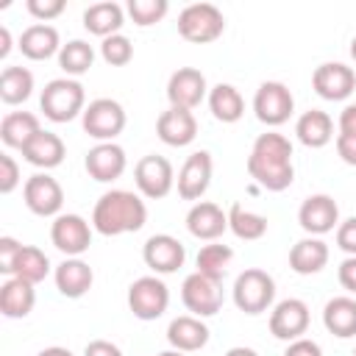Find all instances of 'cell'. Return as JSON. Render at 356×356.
<instances>
[{
	"label": "cell",
	"instance_id": "obj_52",
	"mask_svg": "<svg viewBox=\"0 0 356 356\" xmlns=\"http://www.w3.org/2000/svg\"><path fill=\"white\" fill-rule=\"evenodd\" d=\"M156 356H184V353L175 350V348H170V350H161V353H156Z\"/></svg>",
	"mask_w": 356,
	"mask_h": 356
},
{
	"label": "cell",
	"instance_id": "obj_45",
	"mask_svg": "<svg viewBox=\"0 0 356 356\" xmlns=\"http://www.w3.org/2000/svg\"><path fill=\"white\" fill-rule=\"evenodd\" d=\"M337 278H339V286L348 289L350 295H356V256H345L339 270H337Z\"/></svg>",
	"mask_w": 356,
	"mask_h": 356
},
{
	"label": "cell",
	"instance_id": "obj_49",
	"mask_svg": "<svg viewBox=\"0 0 356 356\" xmlns=\"http://www.w3.org/2000/svg\"><path fill=\"white\" fill-rule=\"evenodd\" d=\"M8 53H11V31L0 25V58H8Z\"/></svg>",
	"mask_w": 356,
	"mask_h": 356
},
{
	"label": "cell",
	"instance_id": "obj_17",
	"mask_svg": "<svg viewBox=\"0 0 356 356\" xmlns=\"http://www.w3.org/2000/svg\"><path fill=\"white\" fill-rule=\"evenodd\" d=\"M298 222L300 228L306 231V236H323L328 231H334L342 220H339V206L331 195L325 192H317V195H309L300 209H298Z\"/></svg>",
	"mask_w": 356,
	"mask_h": 356
},
{
	"label": "cell",
	"instance_id": "obj_32",
	"mask_svg": "<svg viewBox=\"0 0 356 356\" xmlns=\"http://www.w3.org/2000/svg\"><path fill=\"white\" fill-rule=\"evenodd\" d=\"M206 100H209V111H211V117L217 122L231 125V122H239L242 114H245V100H242V95H239V89L234 83L211 86Z\"/></svg>",
	"mask_w": 356,
	"mask_h": 356
},
{
	"label": "cell",
	"instance_id": "obj_42",
	"mask_svg": "<svg viewBox=\"0 0 356 356\" xmlns=\"http://www.w3.org/2000/svg\"><path fill=\"white\" fill-rule=\"evenodd\" d=\"M337 248L348 256H356V217H348L337 225Z\"/></svg>",
	"mask_w": 356,
	"mask_h": 356
},
{
	"label": "cell",
	"instance_id": "obj_51",
	"mask_svg": "<svg viewBox=\"0 0 356 356\" xmlns=\"http://www.w3.org/2000/svg\"><path fill=\"white\" fill-rule=\"evenodd\" d=\"M225 356H259L253 348H245V345H236V348H228Z\"/></svg>",
	"mask_w": 356,
	"mask_h": 356
},
{
	"label": "cell",
	"instance_id": "obj_10",
	"mask_svg": "<svg viewBox=\"0 0 356 356\" xmlns=\"http://www.w3.org/2000/svg\"><path fill=\"white\" fill-rule=\"evenodd\" d=\"M181 300L186 306V312H192L195 317H214L222 309V281H214L203 273H192L184 278L181 284Z\"/></svg>",
	"mask_w": 356,
	"mask_h": 356
},
{
	"label": "cell",
	"instance_id": "obj_22",
	"mask_svg": "<svg viewBox=\"0 0 356 356\" xmlns=\"http://www.w3.org/2000/svg\"><path fill=\"white\" fill-rule=\"evenodd\" d=\"M209 337H211L209 325L195 314L172 317L170 325H167V342H170V348L181 350V353H195V350L206 348Z\"/></svg>",
	"mask_w": 356,
	"mask_h": 356
},
{
	"label": "cell",
	"instance_id": "obj_13",
	"mask_svg": "<svg viewBox=\"0 0 356 356\" xmlns=\"http://www.w3.org/2000/svg\"><path fill=\"white\" fill-rule=\"evenodd\" d=\"M142 261L153 270V275H170L184 267L186 248L172 234H153L142 245Z\"/></svg>",
	"mask_w": 356,
	"mask_h": 356
},
{
	"label": "cell",
	"instance_id": "obj_23",
	"mask_svg": "<svg viewBox=\"0 0 356 356\" xmlns=\"http://www.w3.org/2000/svg\"><path fill=\"white\" fill-rule=\"evenodd\" d=\"M53 281H56V289H58L64 298L78 300V298H83V295L92 289L95 273H92V267H89L81 256H75V259H64V261L53 270Z\"/></svg>",
	"mask_w": 356,
	"mask_h": 356
},
{
	"label": "cell",
	"instance_id": "obj_40",
	"mask_svg": "<svg viewBox=\"0 0 356 356\" xmlns=\"http://www.w3.org/2000/svg\"><path fill=\"white\" fill-rule=\"evenodd\" d=\"M25 8H28V14H31L33 19H39V22H50V19H56V17L64 14L67 3H64V0H28Z\"/></svg>",
	"mask_w": 356,
	"mask_h": 356
},
{
	"label": "cell",
	"instance_id": "obj_41",
	"mask_svg": "<svg viewBox=\"0 0 356 356\" xmlns=\"http://www.w3.org/2000/svg\"><path fill=\"white\" fill-rule=\"evenodd\" d=\"M19 186V164L14 161V156L0 153V192L11 195Z\"/></svg>",
	"mask_w": 356,
	"mask_h": 356
},
{
	"label": "cell",
	"instance_id": "obj_7",
	"mask_svg": "<svg viewBox=\"0 0 356 356\" xmlns=\"http://www.w3.org/2000/svg\"><path fill=\"white\" fill-rule=\"evenodd\" d=\"M170 306V289L159 275H142L128 286V309L136 320H159Z\"/></svg>",
	"mask_w": 356,
	"mask_h": 356
},
{
	"label": "cell",
	"instance_id": "obj_27",
	"mask_svg": "<svg viewBox=\"0 0 356 356\" xmlns=\"http://www.w3.org/2000/svg\"><path fill=\"white\" fill-rule=\"evenodd\" d=\"M295 136L303 147L320 150L334 139V120L323 108H309L295 120Z\"/></svg>",
	"mask_w": 356,
	"mask_h": 356
},
{
	"label": "cell",
	"instance_id": "obj_19",
	"mask_svg": "<svg viewBox=\"0 0 356 356\" xmlns=\"http://www.w3.org/2000/svg\"><path fill=\"white\" fill-rule=\"evenodd\" d=\"M83 167H86V172H89L92 181H97V184H111V181H117V178L125 172L128 156H125V150H122L117 142H97L95 147L86 150Z\"/></svg>",
	"mask_w": 356,
	"mask_h": 356
},
{
	"label": "cell",
	"instance_id": "obj_4",
	"mask_svg": "<svg viewBox=\"0 0 356 356\" xmlns=\"http://www.w3.org/2000/svg\"><path fill=\"white\" fill-rule=\"evenodd\" d=\"M231 298H234V306L242 314H250V317L264 314L275 300V281H273V275L267 270L248 267V270H242L236 275Z\"/></svg>",
	"mask_w": 356,
	"mask_h": 356
},
{
	"label": "cell",
	"instance_id": "obj_29",
	"mask_svg": "<svg viewBox=\"0 0 356 356\" xmlns=\"http://www.w3.org/2000/svg\"><path fill=\"white\" fill-rule=\"evenodd\" d=\"M323 325L328 334L339 339L356 337V298L337 295L323 306Z\"/></svg>",
	"mask_w": 356,
	"mask_h": 356
},
{
	"label": "cell",
	"instance_id": "obj_12",
	"mask_svg": "<svg viewBox=\"0 0 356 356\" xmlns=\"http://www.w3.org/2000/svg\"><path fill=\"white\" fill-rule=\"evenodd\" d=\"M92 225L81 217V214H58L50 222V242L56 245V250H61L67 259L83 256L92 245Z\"/></svg>",
	"mask_w": 356,
	"mask_h": 356
},
{
	"label": "cell",
	"instance_id": "obj_36",
	"mask_svg": "<svg viewBox=\"0 0 356 356\" xmlns=\"http://www.w3.org/2000/svg\"><path fill=\"white\" fill-rule=\"evenodd\" d=\"M11 275H17L22 281H31L36 286L39 281H44L50 275V259H47V253L42 248H36V245H22V250H19L17 261H14Z\"/></svg>",
	"mask_w": 356,
	"mask_h": 356
},
{
	"label": "cell",
	"instance_id": "obj_39",
	"mask_svg": "<svg viewBox=\"0 0 356 356\" xmlns=\"http://www.w3.org/2000/svg\"><path fill=\"white\" fill-rule=\"evenodd\" d=\"M100 58L108 64V67H125L131 58H134V44L128 36L122 33H114L108 39L100 42Z\"/></svg>",
	"mask_w": 356,
	"mask_h": 356
},
{
	"label": "cell",
	"instance_id": "obj_20",
	"mask_svg": "<svg viewBox=\"0 0 356 356\" xmlns=\"http://www.w3.org/2000/svg\"><path fill=\"white\" fill-rule=\"evenodd\" d=\"M186 231L195 239L203 242H217L225 231H228V211H222L217 203L211 200H197L192 203V209L186 211Z\"/></svg>",
	"mask_w": 356,
	"mask_h": 356
},
{
	"label": "cell",
	"instance_id": "obj_1",
	"mask_svg": "<svg viewBox=\"0 0 356 356\" xmlns=\"http://www.w3.org/2000/svg\"><path fill=\"white\" fill-rule=\"evenodd\" d=\"M292 156H295L292 142L284 134L278 131L259 134L248 156V175L267 192H284L295 181Z\"/></svg>",
	"mask_w": 356,
	"mask_h": 356
},
{
	"label": "cell",
	"instance_id": "obj_26",
	"mask_svg": "<svg viewBox=\"0 0 356 356\" xmlns=\"http://www.w3.org/2000/svg\"><path fill=\"white\" fill-rule=\"evenodd\" d=\"M36 306V289L31 281H22L17 275H8L0 286V312L8 320H22Z\"/></svg>",
	"mask_w": 356,
	"mask_h": 356
},
{
	"label": "cell",
	"instance_id": "obj_11",
	"mask_svg": "<svg viewBox=\"0 0 356 356\" xmlns=\"http://www.w3.org/2000/svg\"><path fill=\"white\" fill-rule=\"evenodd\" d=\"M22 200L31 214L36 217H58L64 206V189L61 184L47 172H33L22 186Z\"/></svg>",
	"mask_w": 356,
	"mask_h": 356
},
{
	"label": "cell",
	"instance_id": "obj_9",
	"mask_svg": "<svg viewBox=\"0 0 356 356\" xmlns=\"http://www.w3.org/2000/svg\"><path fill=\"white\" fill-rule=\"evenodd\" d=\"M295 111V97L286 83L281 81H264L253 95V114L267 128L284 125Z\"/></svg>",
	"mask_w": 356,
	"mask_h": 356
},
{
	"label": "cell",
	"instance_id": "obj_30",
	"mask_svg": "<svg viewBox=\"0 0 356 356\" xmlns=\"http://www.w3.org/2000/svg\"><path fill=\"white\" fill-rule=\"evenodd\" d=\"M125 25V8L114 0H106V3H92L86 11H83V28L92 33V36H100V39H108L114 33H120V28Z\"/></svg>",
	"mask_w": 356,
	"mask_h": 356
},
{
	"label": "cell",
	"instance_id": "obj_28",
	"mask_svg": "<svg viewBox=\"0 0 356 356\" xmlns=\"http://www.w3.org/2000/svg\"><path fill=\"white\" fill-rule=\"evenodd\" d=\"M328 245L320 236H303L289 248V270L298 275H314L328 264Z\"/></svg>",
	"mask_w": 356,
	"mask_h": 356
},
{
	"label": "cell",
	"instance_id": "obj_24",
	"mask_svg": "<svg viewBox=\"0 0 356 356\" xmlns=\"http://www.w3.org/2000/svg\"><path fill=\"white\" fill-rule=\"evenodd\" d=\"M19 53L31 61H47L53 56H58L61 50V39H58V31L47 22H33L22 31L19 42H17Z\"/></svg>",
	"mask_w": 356,
	"mask_h": 356
},
{
	"label": "cell",
	"instance_id": "obj_5",
	"mask_svg": "<svg viewBox=\"0 0 356 356\" xmlns=\"http://www.w3.org/2000/svg\"><path fill=\"white\" fill-rule=\"evenodd\" d=\"M225 31V17L214 3H189L178 14V33L192 44H209Z\"/></svg>",
	"mask_w": 356,
	"mask_h": 356
},
{
	"label": "cell",
	"instance_id": "obj_8",
	"mask_svg": "<svg viewBox=\"0 0 356 356\" xmlns=\"http://www.w3.org/2000/svg\"><path fill=\"white\" fill-rule=\"evenodd\" d=\"M134 184H136V192L147 200H161L172 192L175 186V170L170 164V159L164 156H156V153H147L136 161L134 167Z\"/></svg>",
	"mask_w": 356,
	"mask_h": 356
},
{
	"label": "cell",
	"instance_id": "obj_47",
	"mask_svg": "<svg viewBox=\"0 0 356 356\" xmlns=\"http://www.w3.org/2000/svg\"><path fill=\"white\" fill-rule=\"evenodd\" d=\"M83 356H122V350H120V345H114L108 339H92V342H86Z\"/></svg>",
	"mask_w": 356,
	"mask_h": 356
},
{
	"label": "cell",
	"instance_id": "obj_16",
	"mask_svg": "<svg viewBox=\"0 0 356 356\" xmlns=\"http://www.w3.org/2000/svg\"><path fill=\"white\" fill-rule=\"evenodd\" d=\"M211 172H214V161L209 150H195L186 156L184 167L178 170L175 186H178V197L181 200H200L211 184Z\"/></svg>",
	"mask_w": 356,
	"mask_h": 356
},
{
	"label": "cell",
	"instance_id": "obj_44",
	"mask_svg": "<svg viewBox=\"0 0 356 356\" xmlns=\"http://www.w3.org/2000/svg\"><path fill=\"white\" fill-rule=\"evenodd\" d=\"M284 356H323V348H320L314 339H309V337H300V339H292V342H286V350H284Z\"/></svg>",
	"mask_w": 356,
	"mask_h": 356
},
{
	"label": "cell",
	"instance_id": "obj_43",
	"mask_svg": "<svg viewBox=\"0 0 356 356\" xmlns=\"http://www.w3.org/2000/svg\"><path fill=\"white\" fill-rule=\"evenodd\" d=\"M19 250H22V242H17L14 236H0V273L3 275H11Z\"/></svg>",
	"mask_w": 356,
	"mask_h": 356
},
{
	"label": "cell",
	"instance_id": "obj_53",
	"mask_svg": "<svg viewBox=\"0 0 356 356\" xmlns=\"http://www.w3.org/2000/svg\"><path fill=\"white\" fill-rule=\"evenodd\" d=\"M350 58H353V61H356V36H353V39H350Z\"/></svg>",
	"mask_w": 356,
	"mask_h": 356
},
{
	"label": "cell",
	"instance_id": "obj_46",
	"mask_svg": "<svg viewBox=\"0 0 356 356\" xmlns=\"http://www.w3.org/2000/svg\"><path fill=\"white\" fill-rule=\"evenodd\" d=\"M334 145H337V156H339L345 164L356 167V136H350V134H337Z\"/></svg>",
	"mask_w": 356,
	"mask_h": 356
},
{
	"label": "cell",
	"instance_id": "obj_14",
	"mask_svg": "<svg viewBox=\"0 0 356 356\" xmlns=\"http://www.w3.org/2000/svg\"><path fill=\"white\" fill-rule=\"evenodd\" d=\"M312 86L323 100L339 103L348 100L356 89V72L353 67L342 64V61H325L312 72Z\"/></svg>",
	"mask_w": 356,
	"mask_h": 356
},
{
	"label": "cell",
	"instance_id": "obj_3",
	"mask_svg": "<svg viewBox=\"0 0 356 356\" xmlns=\"http://www.w3.org/2000/svg\"><path fill=\"white\" fill-rule=\"evenodd\" d=\"M39 108L50 122H70L83 114L86 108V92L78 78H53L44 83L39 95Z\"/></svg>",
	"mask_w": 356,
	"mask_h": 356
},
{
	"label": "cell",
	"instance_id": "obj_18",
	"mask_svg": "<svg viewBox=\"0 0 356 356\" xmlns=\"http://www.w3.org/2000/svg\"><path fill=\"white\" fill-rule=\"evenodd\" d=\"M309 331V306L300 298H284L270 312V334L275 339L292 342Z\"/></svg>",
	"mask_w": 356,
	"mask_h": 356
},
{
	"label": "cell",
	"instance_id": "obj_54",
	"mask_svg": "<svg viewBox=\"0 0 356 356\" xmlns=\"http://www.w3.org/2000/svg\"><path fill=\"white\" fill-rule=\"evenodd\" d=\"M353 356H356V348H353Z\"/></svg>",
	"mask_w": 356,
	"mask_h": 356
},
{
	"label": "cell",
	"instance_id": "obj_50",
	"mask_svg": "<svg viewBox=\"0 0 356 356\" xmlns=\"http://www.w3.org/2000/svg\"><path fill=\"white\" fill-rule=\"evenodd\" d=\"M36 356H72V350L70 348H61V345H50L44 350H39Z\"/></svg>",
	"mask_w": 356,
	"mask_h": 356
},
{
	"label": "cell",
	"instance_id": "obj_6",
	"mask_svg": "<svg viewBox=\"0 0 356 356\" xmlns=\"http://www.w3.org/2000/svg\"><path fill=\"white\" fill-rule=\"evenodd\" d=\"M83 131L97 142H114L125 128V108L114 97H97L92 100L81 114Z\"/></svg>",
	"mask_w": 356,
	"mask_h": 356
},
{
	"label": "cell",
	"instance_id": "obj_48",
	"mask_svg": "<svg viewBox=\"0 0 356 356\" xmlns=\"http://www.w3.org/2000/svg\"><path fill=\"white\" fill-rule=\"evenodd\" d=\"M337 128H339V134H350V136H356V103H348V106L339 111Z\"/></svg>",
	"mask_w": 356,
	"mask_h": 356
},
{
	"label": "cell",
	"instance_id": "obj_21",
	"mask_svg": "<svg viewBox=\"0 0 356 356\" xmlns=\"http://www.w3.org/2000/svg\"><path fill=\"white\" fill-rule=\"evenodd\" d=\"M156 134H159V139H161L164 145H170V147H186V145H192L195 136H197V120H195V114H192L189 108H175V106H170L167 111L159 114V120H156Z\"/></svg>",
	"mask_w": 356,
	"mask_h": 356
},
{
	"label": "cell",
	"instance_id": "obj_37",
	"mask_svg": "<svg viewBox=\"0 0 356 356\" xmlns=\"http://www.w3.org/2000/svg\"><path fill=\"white\" fill-rule=\"evenodd\" d=\"M231 259H234V250H231L228 245H222V242H209V245H203V248L197 250L195 267H197V273H203V275H209V278H214V281H222L225 273H228Z\"/></svg>",
	"mask_w": 356,
	"mask_h": 356
},
{
	"label": "cell",
	"instance_id": "obj_33",
	"mask_svg": "<svg viewBox=\"0 0 356 356\" xmlns=\"http://www.w3.org/2000/svg\"><path fill=\"white\" fill-rule=\"evenodd\" d=\"M33 95V72L28 67H6L0 72V100L6 106H19Z\"/></svg>",
	"mask_w": 356,
	"mask_h": 356
},
{
	"label": "cell",
	"instance_id": "obj_34",
	"mask_svg": "<svg viewBox=\"0 0 356 356\" xmlns=\"http://www.w3.org/2000/svg\"><path fill=\"white\" fill-rule=\"evenodd\" d=\"M228 231L236 239L256 242V239H261L267 234V217L245 209L242 203H231V209H228Z\"/></svg>",
	"mask_w": 356,
	"mask_h": 356
},
{
	"label": "cell",
	"instance_id": "obj_2",
	"mask_svg": "<svg viewBox=\"0 0 356 356\" xmlns=\"http://www.w3.org/2000/svg\"><path fill=\"white\" fill-rule=\"evenodd\" d=\"M147 222V206L139 192L131 189H108L97 197L92 209V228L103 236L136 234Z\"/></svg>",
	"mask_w": 356,
	"mask_h": 356
},
{
	"label": "cell",
	"instance_id": "obj_15",
	"mask_svg": "<svg viewBox=\"0 0 356 356\" xmlns=\"http://www.w3.org/2000/svg\"><path fill=\"white\" fill-rule=\"evenodd\" d=\"M209 97L206 75L197 67H178L167 81V100L175 108H197Z\"/></svg>",
	"mask_w": 356,
	"mask_h": 356
},
{
	"label": "cell",
	"instance_id": "obj_25",
	"mask_svg": "<svg viewBox=\"0 0 356 356\" xmlns=\"http://www.w3.org/2000/svg\"><path fill=\"white\" fill-rule=\"evenodd\" d=\"M64 156H67V145H64V139H61L58 134H53V131H39V134L22 147V159H25L31 167L42 170V172L58 167V164L64 161Z\"/></svg>",
	"mask_w": 356,
	"mask_h": 356
},
{
	"label": "cell",
	"instance_id": "obj_31",
	"mask_svg": "<svg viewBox=\"0 0 356 356\" xmlns=\"http://www.w3.org/2000/svg\"><path fill=\"white\" fill-rule=\"evenodd\" d=\"M39 131H42L39 117L31 111H8L0 122V139L11 150H22Z\"/></svg>",
	"mask_w": 356,
	"mask_h": 356
},
{
	"label": "cell",
	"instance_id": "obj_38",
	"mask_svg": "<svg viewBox=\"0 0 356 356\" xmlns=\"http://www.w3.org/2000/svg\"><path fill=\"white\" fill-rule=\"evenodd\" d=\"M125 11L134 19V25L150 28V25H156V22H161L167 17L170 3L167 0H128L125 3Z\"/></svg>",
	"mask_w": 356,
	"mask_h": 356
},
{
	"label": "cell",
	"instance_id": "obj_35",
	"mask_svg": "<svg viewBox=\"0 0 356 356\" xmlns=\"http://www.w3.org/2000/svg\"><path fill=\"white\" fill-rule=\"evenodd\" d=\"M56 58H58V67L64 70L67 78H78V75H83V72L92 70V64H95V47L89 42H83V39H70L67 44H61V50H58Z\"/></svg>",
	"mask_w": 356,
	"mask_h": 356
}]
</instances>
